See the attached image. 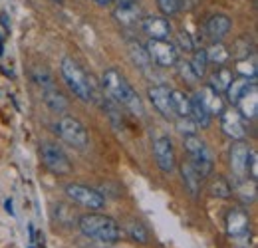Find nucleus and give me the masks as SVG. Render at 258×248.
Listing matches in <instances>:
<instances>
[{
  "instance_id": "obj_1",
  "label": "nucleus",
  "mask_w": 258,
  "mask_h": 248,
  "mask_svg": "<svg viewBox=\"0 0 258 248\" xmlns=\"http://www.w3.org/2000/svg\"><path fill=\"white\" fill-rule=\"evenodd\" d=\"M101 82H103V88H105V92L109 95V99H113L117 105L127 107L129 111L141 115L143 107H141L139 95L133 90V86L125 80L123 74H119L117 70H105Z\"/></svg>"
},
{
  "instance_id": "obj_2",
  "label": "nucleus",
  "mask_w": 258,
  "mask_h": 248,
  "mask_svg": "<svg viewBox=\"0 0 258 248\" xmlns=\"http://www.w3.org/2000/svg\"><path fill=\"white\" fill-rule=\"evenodd\" d=\"M78 226L86 236L99 240V242H105V244H113L121 238L119 224L111 217H105V215H97V213L82 215L78 220Z\"/></svg>"
},
{
  "instance_id": "obj_3",
  "label": "nucleus",
  "mask_w": 258,
  "mask_h": 248,
  "mask_svg": "<svg viewBox=\"0 0 258 248\" xmlns=\"http://www.w3.org/2000/svg\"><path fill=\"white\" fill-rule=\"evenodd\" d=\"M60 70H62V78H64L66 86L70 88V92L74 93L78 99H82V101H92L94 99L96 92H94L92 78L72 58H64Z\"/></svg>"
},
{
  "instance_id": "obj_4",
  "label": "nucleus",
  "mask_w": 258,
  "mask_h": 248,
  "mask_svg": "<svg viewBox=\"0 0 258 248\" xmlns=\"http://www.w3.org/2000/svg\"><path fill=\"white\" fill-rule=\"evenodd\" d=\"M66 195L80 207H86L90 211H101L105 207V199L101 193H97L94 189L86 185H78V183H72V185L66 187Z\"/></svg>"
},
{
  "instance_id": "obj_5",
  "label": "nucleus",
  "mask_w": 258,
  "mask_h": 248,
  "mask_svg": "<svg viewBox=\"0 0 258 248\" xmlns=\"http://www.w3.org/2000/svg\"><path fill=\"white\" fill-rule=\"evenodd\" d=\"M60 137L64 139L66 143H70L72 147H78V149H84L88 145V131L84 123L76 117H64L60 119V123L56 125Z\"/></svg>"
},
{
  "instance_id": "obj_6",
  "label": "nucleus",
  "mask_w": 258,
  "mask_h": 248,
  "mask_svg": "<svg viewBox=\"0 0 258 248\" xmlns=\"http://www.w3.org/2000/svg\"><path fill=\"white\" fill-rule=\"evenodd\" d=\"M147 56L151 62H155L161 68H171L179 62V54H177V48L167 42V40H151L147 42Z\"/></svg>"
},
{
  "instance_id": "obj_7",
  "label": "nucleus",
  "mask_w": 258,
  "mask_h": 248,
  "mask_svg": "<svg viewBox=\"0 0 258 248\" xmlns=\"http://www.w3.org/2000/svg\"><path fill=\"white\" fill-rule=\"evenodd\" d=\"M40 155H42L44 165H46L52 173H56V175H70V173H72V163H70L68 155H66L58 145H54V143H44V145L40 147Z\"/></svg>"
},
{
  "instance_id": "obj_8",
  "label": "nucleus",
  "mask_w": 258,
  "mask_h": 248,
  "mask_svg": "<svg viewBox=\"0 0 258 248\" xmlns=\"http://www.w3.org/2000/svg\"><path fill=\"white\" fill-rule=\"evenodd\" d=\"M226 232L230 238H246L250 234V217L242 209H232L226 215Z\"/></svg>"
},
{
  "instance_id": "obj_9",
  "label": "nucleus",
  "mask_w": 258,
  "mask_h": 248,
  "mask_svg": "<svg viewBox=\"0 0 258 248\" xmlns=\"http://www.w3.org/2000/svg\"><path fill=\"white\" fill-rule=\"evenodd\" d=\"M248 155H250V147L242 141H236L232 143L230 147V153H228V163H230V169L236 177V181L240 179H246V165H248Z\"/></svg>"
},
{
  "instance_id": "obj_10",
  "label": "nucleus",
  "mask_w": 258,
  "mask_h": 248,
  "mask_svg": "<svg viewBox=\"0 0 258 248\" xmlns=\"http://www.w3.org/2000/svg\"><path fill=\"white\" fill-rule=\"evenodd\" d=\"M153 153H155V161L159 165L163 173H173L175 169V149L169 137H159L153 143Z\"/></svg>"
},
{
  "instance_id": "obj_11",
  "label": "nucleus",
  "mask_w": 258,
  "mask_h": 248,
  "mask_svg": "<svg viewBox=\"0 0 258 248\" xmlns=\"http://www.w3.org/2000/svg\"><path fill=\"white\" fill-rule=\"evenodd\" d=\"M221 127L226 135L234 141H242L246 137V127L242 123V117L236 109H228L221 113Z\"/></svg>"
},
{
  "instance_id": "obj_12",
  "label": "nucleus",
  "mask_w": 258,
  "mask_h": 248,
  "mask_svg": "<svg viewBox=\"0 0 258 248\" xmlns=\"http://www.w3.org/2000/svg\"><path fill=\"white\" fill-rule=\"evenodd\" d=\"M149 101L153 103V107L161 113L163 117L171 119L175 113H173V107H171V90L167 86H153L149 88Z\"/></svg>"
},
{
  "instance_id": "obj_13",
  "label": "nucleus",
  "mask_w": 258,
  "mask_h": 248,
  "mask_svg": "<svg viewBox=\"0 0 258 248\" xmlns=\"http://www.w3.org/2000/svg\"><path fill=\"white\" fill-rule=\"evenodd\" d=\"M143 32L151 38V40H167L171 36V22L161 16H147L143 20Z\"/></svg>"
},
{
  "instance_id": "obj_14",
  "label": "nucleus",
  "mask_w": 258,
  "mask_h": 248,
  "mask_svg": "<svg viewBox=\"0 0 258 248\" xmlns=\"http://www.w3.org/2000/svg\"><path fill=\"white\" fill-rule=\"evenodd\" d=\"M256 84H252L246 92L240 95V99L234 103L240 113V117H246V119H254L256 117V111H258V95H256Z\"/></svg>"
},
{
  "instance_id": "obj_15",
  "label": "nucleus",
  "mask_w": 258,
  "mask_h": 248,
  "mask_svg": "<svg viewBox=\"0 0 258 248\" xmlns=\"http://www.w3.org/2000/svg\"><path fill=\"white\" fill-rule=\"evenodd\" d=\"M113 18H115L121 26H133V24L139 22L141 10H139V6H137L133 0H129V2H119V6L113 10Z\"/></svg>"
},
{
  "instance_id": "obj_16",
  "label": "nucleus",
  "mask_w": 258,
  "mask_h": 248,
  "mask_svg": "<svg viewBox=\"0 0 258 248\" xmlns=\"http://www.w3.org/2000/svg\"><path fill=\"white\" fill-rule=\"evenodd\" d=\"M230 26H232V22H230L228 16H225V14H215V16H211L207 20L205 30L209 34V38H213L215 42H221L226 34L230 32Z\"/></svg>"
},
{
  "instance_id": "obj_17",
  "label": "nucleus",
  "mask_w": 258,
  "mask_h": 248,
  "mask_svg": "<svg viewBox=\"0 0 258 248\" xmlns=\"http://www.w3.org/2000/svg\"><path fill=\"white\" fill-rule=\"evenodd\" d=\"M199 95H201V99H203V103H205V107L209 109L211 115H221L225 111V103H223L221 93L217 92V90H213L211 86H205L199 92Z\"/></svg>"
},
{
  "instance_id": "obj_18",
  "label": "nucleus",
  "mask_w": 258,
  "mask_h": 248,
  "mask_svg": "<svg viewBox=\"0 0 258 248\" xmlns=\"http://www.w3.org/2000/svg\"><path fill=\"white\" fill-rule=\"evenodd\" d=\"M191 117H193V121L197 123V127H203V129H207L209 125H211V113H209V109L205 107V103H203V99H201V95L199 93H195L193 97H191Z\"/></svg>"
},
{
  "instance_id": "obj_19",
  "label": "nucleus",
  "mask_w": 258,
  "mask_h": 248,
  "mask_svg": "<svg viewBox=\"0 0 258 248\" xmlns=\"http://www.w3.org/2000/svg\"><path fill=\"white\" fill-rule=\"evenodd\" d=\"M181 175H183V181H185V187L191 191V195H197L201 191V185H203V177L199 175V171L195 169V165L189 161H185L181 165Z\"/></svg>"
},
{
  "instance_id": "obj_20",
  "label": "nucleus",
  "mask_w": 258,
  "mask_h": 248,
  "mask_svg": "<svg viewBox=\"0 0 258 248\" xmlns=\"http://www.w3.org/2000/svg\"><path fill=\"white\" fill-rule=\"evenodd\" d=\"M171 107H173L175 115L189 117L191 115V97L179 90H171Z\"/></svg>"
},
{
  "instance_id": "obj_21",
  "label": "nucleus",
  "mask_w": 258,
  "mask_h": 248,
  "mask_svg": "<svg viewBox=\"0 0 258 248\" xmlns=\"http://www.w3.org/2000/svg\"><path fill=\"white\" fill-rule=\"evenodd\" d=\"M234 78H232V72L225 68V66H219L215 72H213V76H211V88L213 90H217V92H226V88H228V84L232 82Z\"/></svg>"
},
{
  "instance_id": "obj_22",
  "label": "nucleus",
  "mask_w": 258,
  "mask_h": 248,
  "mask_svg": "<svg viewBox=\"0 0 258 248\" xmlns=\"http://www.w3.org/2000/svg\"><path fill=\"white\" fill-rule=\"evenodd\" d=\"M252 84H256V80H248V78H238V80H232L226 88V95H228V101L230 103H236L240 99V95L246 92Z\"/></svg>"
},
{
  "instance_id": "obj_23",
  "label": "nucleus",
  "mask_w": 258,
  "mask_h": 248,
  "mask_svg": "<svg viewBox=\"0 0 258 248\" xmlns=\"http://www.w3.org/2000/svg\"><path fill=\"white\" fill-rule=\"evenodd\" d=\"M44 103H46L52 111H66V109H68V101H66V97L58 92L54 86L44 90Z\"/></svg>"
},
{
  "instance_id": "obj_24",
  "label": "nucleus",
  "mask_w": 258,
  "mask_h": 248,
  "mask_svg": "<svg viewBox=\"0 0 258 248\" xmlns=\"http://www.w3.org/2000/svg\"><path fill=\"white\" fill-rule=\"evenodd\" d=\"M127 234L133 242H139V244H147L149 242V230L143 226V222L139 220H131L127 224Z\"/></svg>"
},
{
  "instance_id": "obj_25",
  "label": "nucleus",
  "mask_w": 258,
  "mask_h": 248,
  "mask_svg": "<svg viewBox=\"0 0 258 248\" xmlns=\"http://www.w3.org/2000/svg\"><path fill=\"white\" fill-rule=\"evenodd\" d=\"M207 58H209V62L217 64V66H225V64L228 62V58H230V52L226 50L221 42H215V44L207 50Z\"/></svg>"
},
{
  "instance_id": "obj_26",
  "label": "nucleus",
  "mask_w": 258,
  "mask_h": 248,
  "mask_svg": "<svg viewBox=\"0 0 258 248\" xmlns=\"http://www.w3.org/2000/svg\"><path fill=\"white\" fill-rule=\"evenodd\" d=\"M191 68H193L195 76L203 78L207 74V66H209V58H207V50H193V60H191Z\"/></svg>"
},
{
  "instance_id": "obj_27",
  "label": "nucleus",
  "mask_w": 258,
  "mask_h": 248,
  "mask_svg": "<svg viewBox=\"0 0 258 248\" xmlns=\"http://www.w3.org/2000/svg\"><path fill=\"white\" fill-rule=\"evenodd\" d=\"M129 54H131V58H133L135 66H139V68H143V70L151 64L149 56H147V50H145L139 42H131V44H129Z\"/></svg>"
},
{
  "instance_id": "obj_28",
  "label": "nucleus",
  "mask_w": 258,
  "mask_h": 248,
  "mask_svg": "<svg viewBox=\"0 0 258 248\" xmlns=\"http://www.w3.org/2000/svg\"><path fill=\"white\" fill-rule=\"evenodd\" d=\"M236 193L240 195L242 203H252L256 197V185H254V181H250V185H248V179H240L238 187H236Z\"/></svg>"
},
{
  "instance_id": "obj_29",
  "label": "nucleus",
  "mask_w": 258,
  "mask_h": 248,
  "mask_svg": "<svg viewBox=\"0 0 258 248\" xmlns=\"http://www.w3.org/2000/svg\"><path fill=\"white\" fill-rule=\"evenodd\" d=\"M211 195L217 197V199H228L232 195V187L226 183L223 177H217L213 183H211Z\"/></svg>"
},
{
  "instance_id": "obj_30",
  "label": "nucleus",
  "mask_w": 258,
  "mask_h": 248,
  "mask_svg": "<svg viewBox=\"0 0 258 248\" xmlns=\"http://www.w3.org/2000/svg\"><path fill=\"white\" fill-rule=\"evenodd\" d=\"M236 72L242 74V78L256 80V64H254V60H248V58L238 60V64H236Z\"/></svg>"
},
{
  "instance_id": "obj_31",
  "label": "nucleus",
  "mask_w": 258,
  "mask_h": 248,
  "mask_svg": "<svg viewBox=\"0 0 258 248\" xmlns=\"http://www.w3.org/2000/svg\"><path fill=\"white\" fill-rule=\"evenodd\" d=\"M157 6L165 16H175L181 10V0H157Z\"/></svg>"
},
{
  "instance_id": "obj_32",
  "label": "nucleus",
  "mask_w": 258,
  "mask_h": 248,
  "mask_svg": "<svg viewBox=\"0 0 258 248\" xmlns=\"http://www.w3.org/2000/svg\"><path fill=\"white\" fill-rule=\"evenodd\" d=\"M177 129H179V133H183V135H195L197 133V123L193 121V117L189 115V117H179L177 119Z\"/></svg>"
},
{
  "instance_id": "obj_33",
  "label": "nucleus",
  "mask_w": 258,
  "mask_h": 248,
  "mask_svg": "<svg viewBox=\"0 0 258 248\" xmlns=\"http://www.w3.org/2000/svg\"><path fill=\"white\" fill-rule=\"evenodd\" d=\"M177 66V70H179V74H181V78H185L189 84H195L199 78L195 76V72H193V68H191V64L189 62H177L175 64Z\"/></svg>"
},
{
  "instance_id": "obj_34",
  "label": "nucleus",
  "mask_w": 258,
  "mask_h": 248,
  "mask_svg": "<svg viewBox=\"0 0 258 248\" xmlns=\"http://www.w3.org/2000/svg\"><path fill=\"white\" fill-rule=\"evenodd\" d=\"M177 42H179V48L181 50H185V52H193L195 50V42L193 38H191V34L189 32H179V36H177Z\"/></svg>"
},
{
  "instance_id": "obj_35",
  "label": "nucleus",
  "mask_w": 258,
  "mask_h": 248,
  "mask_svg": "<svg viewBox=\"0 0 258 248\" xmlns=\"http://www.w3.org/2000/svg\"><path fill=\"white\" fill-rule=\"evenodd\" d=\"M34 80H36V84L44 86V90L54 86V82H52V76L48 74V70H42V72H40V70H34Z\"/></svg>"
},
{
  "instance_id": "obj_36",
  "label": "nucleus",
  "mask_w": 258,
  "mask_h": 248,
  "mask_svg": "<svg viewBox=\"0 0 258 248\" xmlns=\"http://www.w3.org/2000/svg\"><path fill=\"white\" fill-rule=\"evenodd\" d=\"M0 22H2V26H4L6 30H10V24H8V16H6V12H2V14H0Z\"/></svg>"
},
{
  "instance_id": "obj_37",
  "label": "nucleus",
  "mask_w": 258,
  "mask_h": 248,
  "mask_svg": "<svg viewBox=\"0 0 258 248\" xmlns=\"http://www.w3.org/2000/svg\"><path fill=\"white\" fill-rule=\"evenodd\" d=\"M4 207H6V213H10V215H14V209H12V199H8V201L4 203Z\"/></svg>"
},
{
  "instance_id": "obj_38",
  "label": "nucleus",
  "mask_w": 258,
  "mask_h": 248,
  "mask_svg": "<svg viewBox=\"0 0 258 248\" xmlns=\"http://www.w3.org/2000/svg\"><path fill=\"white\" fill-rule=\"evenodd\" d=\"M96 4H99V6H107V4H111L113 0H94Z\"/></svg>"
},
{
  "instance_id": "obj_39",
  "label": "nucleus",
  "mask_w": 258,
  "mask_h": 248,
  "mask_svg": "<svg viewBox=\"0 0 258 248\" xmlns=\"http://www.w3.org/2000/svg\"><path fill=\"white\" fill-rule=\"evenodd\" d=\"M50 2H56V4H64V0H50Z\"/></svg>"
}]
</instances>
